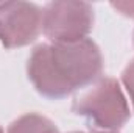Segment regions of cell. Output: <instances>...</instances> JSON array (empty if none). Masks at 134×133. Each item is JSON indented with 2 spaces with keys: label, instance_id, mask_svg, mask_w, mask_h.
<instances>
[{
  "label": "cell",
  "instance_id": "1",
  "mask_svg": "<svg viewBox=\"0 0 134 133\" xmlns=\"http://www.w3.org/2000/svg\"><path fill=\"white\" fill-rule=\"evenodd\" d=\"M103 55L91 39L36 45L27 63V75L34 89L45 99L61 100L81 88L98 81Z\"/></svg>",
  "mask_w": 134,
  "mask_h": 133
},
{
  "label": "cell",
  "instance_id": "2",
  "mask_svg": "<svg viewBox=\"0 0 134 133\" xmlns=\"http://www.w3.org/2000/svg\"><path fill=\"white\" fill-rule=\"evenodd\" d=\"M72 110L101 132H117L131 117L122 86L112 77L100 78L87 94L73 103Z\"/></svg>",
  "mask_w": 134,
  "mask_h": 133
},
{
  "label": "cell",
  "instance_id": "3",
  "mask_svg": "<svg viewBox=\"0 0 134 133\" xmlns=\"http://www.w3.org/2000/svg\"><path fill=\"white\" fill-rule=\"evenodd\" d=\"M94 27V6L87 2H50L42 8V33L52 42L86 39Z\"/></svg>",
  "mask_w": 134,
  "mask_h": 133
},
{
  "label": "cell",
  "instance_id": "4",
  "mask_svg": "<svg viewBox=\"0 0 134 133\" xmlns=\"http://www.w3.org/2000/svg\"><path fill=\"white\" fill-rule=\"evenodd\" d=\"M42 32V9L30 2H0V42L5 49L28 45Z\"/></svg>",
  "mask_w": 134,
  "mask_h": 133
},
{
  "label": "cell",
  "instance_id": "5",
  "mask_svg": "<svg viewBox=\"0 0 134 133\" xmlns=\"http://www.w3.org/2000/svg\"><path fill=\"white\" fill-rule=\"evenodd\" d=\"M6 133H59L55 122L39 113H27L13 121Z\"/></svg>",
  "mask_w": 134,
  "mask_h": 133
},
{
  "label": "cell",
  "instance_id": "6",
  "mask_svg": "<svg viewBox=\"0 0 134 133\" xmlns=\"http://www.w3.org/2000/svg\"><path fill=\"white\" fill-rule=\"evenodd\" d=\"M122 83L130 96V100L133 103V110H134V60L125 67V70L122 72Z\"/></svg>",
  "mask_w": 134,
  "mask_h": 133
},
{
  "label": "cell",
  "instance_id": "7",
  "mask_svg": "<svg viewBox=\"0 0 134 133\" xmlns=\"http://www.w3.org/2000/svg\"><path fill=\"white\" fill-rule=\"evenodd\" d=\"M72 133H87V132H72ZM92 133H117V132H92Z\"/></svg>",
  "mask_w": 134,
  "mask_h": 133
},
{
  "label": "cell",
  "instance_id": "8",
  "mask_svg": "<svg viewBox=\"0 0 134 133\" xmlns=\"http://www.w3.org/2000/svg\"><path fill=\"white\" fill-rule=\"evenodd\" d=\"M0 133H3V130H2V127H0Z\"/></svg>",
  "mask_w": 134,
  "mask_h": 133
}]
</instances>
